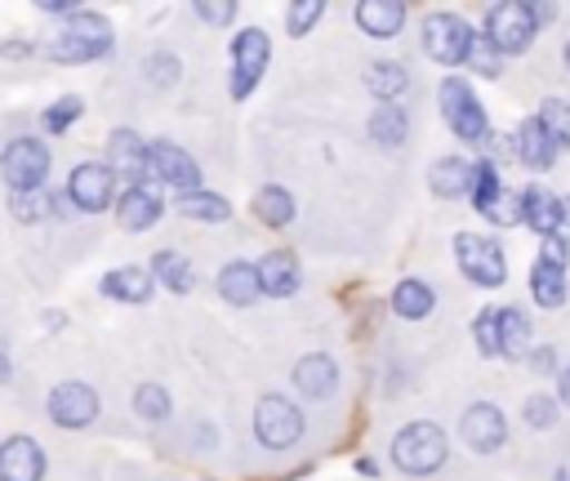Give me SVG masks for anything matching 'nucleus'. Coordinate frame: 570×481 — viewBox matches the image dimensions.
<instances>
[{"label": "nucleus", "mask_w": 570, "mask_h": 481, "mask_svg": "<svg viewBox=\"0 0 570 481\" xmlns=\"http://www.w3.org/2000/svg\"><path fill=\"white\" fill-rule=\"evenodd\" d=\"M392 463L423 477V472H436L445 463V436L436 423H410L392 436Z\"/></svg>", "instance_id": "obj_1"}, {"label": "nucleus", "mask_w": 570, "mask_h": 481, "mask_svg": "<svg viewBox=\"0 0 570 481\" xmlns=\"http://www.w3.org/2000/svg\"><path fill=\"white\" fill-rule=\"evenodd\" d=\"M534 31H539L534 9L521 4V0H503V4H490L485 9V40L499 53H521L534 40Z\"/></svg>", "instance_id": "obj_2"}, {"label": "nucleus", "mask_w": 570, "mask_h": 481, "mask_svg": "<svg viewBox=\"0 0 570 481\" xmlns=\"http://www.w3.org/2000/svg\"><path fill=\"white\" fill-rule=\"evenodd\" d=\"M441 116H445V125H450L459 138H468V143H485V138H490L485 111H481L476 94L468 89V80H459V76L441 80Z\"/></svg>", "instance_id": "obj_3"}, {"label": "nucleus", "mask_w": 570, "mask_h": 481, "mask_svg": "<svg viewBox=\"0 0 570 481\" xmlns=\"http://www.w3.org/2000/svg\"><path fill=\"white\" fill-rule=\"evenodd\" d=\"M454 258H459V267L468 272V281H476V285H485V289L503 285V276H508L503 249H499L494 240H485V236L459 232V236H454Z\"/></svg>", "instance_id": "obj_4"}, {"label": "nucleus", "mask_w": 570, "mask_h": 481, "mask_svg": "<svg viewBox=\"0 0 570 481\" xmlns=\"http://www.w3.org/2000/svg\"><path fill=\"white\" fill-rule=\"evenodd\" d=\"M254 432H258L263 445L285 450V445H294V441L303 436V414H298L294 401H285V396L272 392V396H263L258 410H254Z\"/></svg>", "instance_id": "obj_5"}, {"label": "nucleus", "mask_w": 570, "mask_h": 481, "mask_svg": "<svg viewBox=\"0 0 570 481\" xmlns=\"http://www.w3.org/2000/svg\"><path fill=\"white\" fill-rule=\"evenodd\" d=\"M0 169H4V178H9V187H13V192L40 187V183H45V174H49V147H45L40 138H18V143H9V147H4Z\"/></svg>", "instance_id": "obj_6"}, {"label": "nucleus", "mask_w": 570, "mask_h": 481, "mask_svg": "<svg viewBox=\"0 0 570 481\" xmlns=\"http://www.w3.org/2000/svg\"><path fill=\"white\" fill-rule=\"evenodd\" d=\"M267 53H272V45H267V36H263L258 27H249V31H240V36L232 40V58H236L232 98H249V94H254L263 67H267Z\"/></svg>", "instance_id": "obj_7"}, {"label": "nucleus", "mask_w": 570, "mask_h": 481, "mask_svg": "<svg viewBox=\"0 0 570 481\" xmlns=\"http://www.w3.org/2000/svg\"><path fill=\"white\" fill-rule=\"evenodd\" d=\"M468 40H472V27H468L463 18H454V13H432V18L423 22V49H428V58H436V62H445V67L463 62Z\"/></svg>", "instance_id": "obj_8"}, {"label": "nucleus", "mask_w": 570, "mask_h": 481, "mask_svg": "<svg viewBox=\"0 0 570 481\" xmlns=\"http://www.w3.org/2000/svg\"><path fill=\"white\" fill-rule=\"evenodd\" d=\"M147 178H160V183L178 187V196H187V192H196L200 169H196V160H191L183 147H174V143H151V147H147Z\"/></svg>", "instance_id": "obj_9"}, {"label": "nucleus", "mask_w": 570, "mask_h": 481, "mask_svg": "<svg viewBox=\"0 0 570 481\" xmlns=\"http://www.w3.org/2000/svg\"><path fill=\"white\" fill-rule=\"evenodd\" d=\"M49 414L62 428H89L94 414H98V396H94L89 383H76V379L71 383H58L53 396H49Z\"/></svg>", "instance_id": "obj_10"}, {"label": "nucleus", "mask_w": 570, "mask_h": 481, "mask_svg": "<svg viewBox=\"0 0 570 481\" xmlns=\"http://www.w3.org/2000/svg\"><path fill=\"white\" fill-rule=\"evenodd\" d=\"M503 436H508V423H503V410H499V405L476 401V405H468V410H463V441H468L476 454L499 450V445H503Z\"/></svg>", "instance_id": "obj_11"}, {"label": "nucleus", "mask_w": 570, "mask_h": 481, "mask_svg": "<svg viewBox=\"0 0 570 481\" xmlns=\"http://www.w3.org/2000/svg\"><path fill=\"white\" fill-rule=\"evenodd\" d=\"M45 477V450L31 436H9L0 445V481H40Z\"/></svg>", "instance_id": "obj_12"}, {"label": "nucleus", "mask_w": 570, "mask_h": 481, "mask_svg": "<svg viewBox=\"0 0 570 481\" xmlns=\"http://www.w3.org/2000/svg\"><path fill=\"white\" fill-rule=\"evenodd\" d=\"M111 169L107 165H76L71 169V183H67V196L80 205V209H107V200H111Z\"/></svg>", "instance_id": "obj_13"}, {"label": "nucleus", "mask_w": 570, "mask_h": 481, "mask_svg": "<svg viewBox=\"0 0 570 481\" xmlns=\"http://www.w3.org/2000/svg\"><path fill=\"white\" fill-rule=\"evenodd\" d=\"M107 169H111V178L125 174L134 183H147V147H142V138L129 134V129H116L111 143H107Z\"/></svg>", "instance_id": "obj_14"}, {"label": "nucleus", "mask_w": 570, "mask_h": 481, "mask_svg": "<svg viewBox=\"0 0 570 481\" xmlns=\"http://www.w3.org/2000/svg\"><path fill=\"white\" fill-rule=\"evenodd\" d=\"M254 276H258V294H272V298H285L298 289V263L285 249L263 254V263H254Z\"/></svg>", "instance_id": "obj_15"}, {"label": "nucleus", "mask_w": 570, "mask_h": 481, "mask_svg": "<svg viewBox=\"0 0 570 481\" xmlns=\"http://www.w3.org/2000/svg\"><path fill=\"white\" fill-rule=\"evenodd\" d=\"M116 218H120L125 232H142V227H151V223L160 218V192H156L151 183H134V187L120 196Z\"/></svg>", "instance_id": "obj_16"}, {"label": "nucleus", "mask_w": 570, "mask_h": 481, "mask_svg": "<svg viewBox=\"0 0 570 481\" xmlns=\"http://www.w3.org/2000/svg\"><path fill=\"white\" fill-rule=\"evenodd\" d=\"M521 223H530L534 232L552 236L561 227V196H552L548 187H525L521 192Z\"/></svg>", "instance_id": "obj_17"}, {"label": "nucleus", "mask_w": 570, "mask_h": 481, "mask_svg": "<svg viewBox=\"0 0 570 481\" xmlns=\"http://www.w3.org/2000/svg\"><path fill=\"white\" fill-rule=\"evenodd\" d=\"M356 22H361V31H370L374 40H387V36L401 31L405 4H396V0H361V4H356Z\"/></svg>", "instance_id": "obj_18"}, {"label": "nucleus", "mask_w": 570, "mask_h": 481, "mask_svg": "<svg viewBox=\"0 0 570 481\" xmlns=\"http://www.w3.org/2000/svg\"><path fill=\"white\" fill-rule=\"evenodd\" d=\"M294 387H303L307 396H330L334 387H338V365L330 361V356H321V352H312V356H303L298 365H294Z\"/></svg>", "instance_id": "obj_19"}, {"label": "nucleus", "mask_w": 570, "mask_h": 481, "mask_svg": "<svg viewBox=\"0 0 570 481\" xmlns=\"http://www.w3.org/2000/svg\"><path fill=\"white\" fill-rule=\"evenodd\" d=\"M517 156L530 165V169H548L552 160H557V143L548 138V129L530 116V120H521V129H517Z\"/></svg>", "instance_id": "obj_20"}, {"label": "nucleus", "mask_w": 570, "mask_h": 481, "mask_svg": "<svg viewBox=\"0 0 570 481\" xmlns=\"http://www.w3.org/2000/svg\"><path fill=\"white\" fill-rule=\"evenodd\" d=\"M102 294L120 298V303H147L151 298V272H142V267H111L102 276Z\"/></svg>", "instance_id": "obj_21"}, {"label": "nucleus", "mask_w": 570, "mask_h": 481, "mask_svg": "<svg viewBox=\"0 0 570 481\" xmlns=\"http://www.w3.org/2000/svg\"><path fill=\"white\" fill-rule=\"evenodd\" d=\"M218 294H223L227 303H236V307L254 303V298H258V276H254V267H249V263H227V267L218 272Z\"/></svg>", "instance_id": "obj_22"}, {"label": "nucleus", "mask_w": 570, "mask_h": 481, "mask_svg": "<svg viewBox=\"0 0 570 481\" xmlns=\"http://www.w3.org/2000/svg\"><path fill=\"white\" fill-rule=\"evenodd\" d=\"M428 183H432V192H436V196H463V192L472 187V165H468V160H459V156H445V160H436V165H432Z\"/></svg>", "instance_id": "obj_23"}, {"label": "nucleus", "mask_w": 570, "mask_h": 481, "mask_svg": "<svg viewBox=\"0 0 570 481\" xmlns=\"http://www.w3.org/2000/svg\"><path fill=\"white\" fill-rule=\"evenodd\" d=\"M530 294H534V303L557 307V303L566 298V267L534 258V267H530Z\"/></svg>", "instance_id": "obj_24"}, {"label": "nucleus", "mask_w": 570, "mask_h": 481, "mask_svg": "<svg viewBox=\"0 0 570 481\" xmlns=\"http://www.w3.org/2000/svg\"><path fill=\"white\" fill-rule=\"evenodd\" d=\"M365 85H370V94H374V98L396 102V94L410 85V76H405V67H401V62L379 58V62H370V67H365Z\"/></svg>", "instance_id": "obj_25"}, {"label": "nucleus", "mask_w": 570, "mask_h": 481, "mask_svg": "<svg viewBox=\"0 0 570 481\" xmlns=\"http://www.w3.org/2000/svg\"><path fill=\"white\" fill-rule=\"evenodd\" d=\"M494 334H499V356H521L530 338V321L517 307H503L494 312Z\"/></svg>", "instance_id": "obj_26"}, {"label": "nucleus", "mask_w": 570, "mask_h": 481, "mask_svg": "<svg viewBox=\"0 0 570 481\" xmlns=\"http://www.w3.org/2000/svg\"><path fill=\"white\" fill-rule=\"evenodd\" d=\"M432 303H436L432 289H428L423 281H414V276L392 289V307H396V316H405V321H423V316L432 312Z\"/></svg>", "instance_id": "obj_27"}, {"label": "nucleus", "mask_w": 570, "mask_h": 481, "mask_svg": "<svg viewBox=\"0 0 570 481\" xmlns=\"http://www.w3.org/2000/svg\"><path fill=\"white\" fill-rule=\"evenodd\" d=\"M405 129H410V120H405V111H401L396 102H379V107H374V116H370V134H374L383 147L405 143Z\"/></svg>", "instance_id": "obj_28"}, {"label": "nucleus", "mask_w": 570, "mask_h": 481, "mask_svg": "<svg viewBox=\"0 0 570 481\" xmlns=\"http://www.w3.org/2000/svg\"><path fill=\"white\" fill-rule=\"evenodd\" d=\"M151 276L165 281L174 294H187L191 281H196V276H191V263H187L183 254H174V249H160V254L151 258Z\"/></svg>", "instance_id": "obj_29"}, {"label": "nucleus", "mask_w": 570, "mask_h": 481, "mask_svg": "<svg viewBox=\"0 0 570 481\" xmlns=\"http://www.w3.org/2000/svg\"><path fill=\"white\" fill-rule=\"evenodd\" d=\"M254 214H258L267 227H285V223L294 218V196H289L285 187H263V192L254 196Z\"/></svg>", "instance_id": "obj_30"}, {"label": "nucleus", "mask_w": 570, "mask_h": 481, "mask_svg": "<svg viewBox=\"0 0 570 481\" xmlns=\"http://www.w3.org/2000/svg\"><path fill=\"white\" fill-rule=\"evenodd\" d=\"M178 209H183L187 218H200V223H223V218L232 214V205H227L223 196H209V192H187V196H178Z\"/></svg>", "instance_id": "obj_31"}, {"label": "nucleus", "mask_w": 570, "mask_h": 481, "mask_svg": "<svg viewBox=\"0 0 570 481\" xmlns=\"http://www.w3.org/2000/svg\"><path fill=\"white\" fill-rule=\"evenodd\" d=\"M53 209V196L45 192V187H27V192H13L9 196V214L18 218V223H36V218H45Z\"/></svg>", "instance_id": "obj_32"}, {"label": "nucleus", "mask_w": 570, "mask_h": 481, "mask_svg": "<svg viewBox=\"0 0 570 481\" xmlns=\"http://www.w3.org/2000/svg\"><path fill=\"white\" fill-rule=\"evenodd\" d=\"M534 120L548 129V138H552L557 147H570V102L548 98V102L539 107V116H534Z\"/></svg>", "instance_id": "obj_33"}, {"label": "nucleus", "mask_w": 570, "mask_h": 481, "mask_svg": "<svg viewBox=\"0 0 570 481\" xmlns=\"http://www.w3.org/2000/svg\"><path fill=\"white\" fill-rule=\"evenodd\" d=\"M107 49H111V45L80 40V36H67V31H62V40L49 45V53H53L58 62H89V58H98V53H107Z\"/></svg>", "instance_id": "obj_34"}, {"label": "nucleus", "mask_w": 570, "mask_h": 481, "mask_svg": "<svg viewBox=\"0 0 570 481\" xmlns=\"http://www.w3.org/2000/svg\"><path fill=\"white\" fill-rule=\"evenodd\" d=\"M463 62H468L476 76H499V49H494L485 36H476V31H472V40H468V49H463Z\"/></svg>", "instance_id": "obj_35"}, {"label": "nucleus", "mask_w": 570, "mask_h": 481, "mask_svg": "<svg viewBox=\"0 0 570 481\" xmlns=\"http://www.w3.org/2000/svg\"><path fill=\"white\" fill-rule=\"evenodd\" d=\"M67 36H80V40H98V45H111V27H107V18H98V13H85V9H76V13H71V22H67Z\"/></svg>", "instance_id": "obj_36"}, {"label": "nucleus", "mask_w": 570, "mask_h": 481, "mask_svg": "<svg viewBox=\"0 0 570 481\" xmlns=\"http://www.w3.org/2000/svg\"><path fill=\"white\" fill-rule=\"evenodd\" d=\"M134 410H138L147 423H160V419L169 414V396H165V387H156V383H142V387L134 392Z\"/></svg>", "instance_id": "obj_37"}, {"label": "nucleus", "mask_w": 570, "mask_h": 481, "mask_svg": "<svg viewBox=\"0 0 570 481\" xmlns=\"http://www.w3.org/2000/svg\"><path fill=\"white\" fill-rule=\"evenodd\" d=\"M481 214H485L490 223H499V227H512V223H521V196L503 187V192H499V196H494V200H490Z\"/></svg>", "instance_id": "obj_38"}, {"label": "nucleus", "mask_w": 570, "mask_h": 481, "mask_svg": "<svg viewBox=\"0 0 570 481\" xmlns=\"http://www.w3.org/2000/svg\"><path fill=\"white\" fill-rule=\"evenodd\" d=\"M321 13H325L321 0H294V4L285 9V18H289V36H307L312 22H321Z\"/></svg>", "instance_id": "obj_39"}, {"label": "nucleus", "mask_w": 570, "mask_h": 481, "mask_svg": "<svg viewBox=\"0 0 570 481\" xmlns=\"http://www.w3.org/2000/svg\"><path fill=\"white\" fill-rule=\"evenodd\" d=\"M76 116H80V98H58V102L45 111V129H49V134H62Z\"/></svg>", "instance_id": "obj_40"}, {"label": "nucleus", "mask_w": 570, "mask_h": 481, "mask_svg": "<svg viewBox=\"0 0 570 481\" xmlns=\"http://www.w3.org/2000/svg\"><path fill=\"white\" fill-rule=\"evenodd\" d=\"M472 334H476V347H481L485 356H499V334H494V307L476 316V325H472Z\"/></svg>", "instance_id": "obj_41"}, {"label": "nucleus", "mask_w": 570, "mask_h": 481, "mask_svg": "<svg viewBox=\"0 0 570 481\" xmlns=\"http://www.w3.org/2000/svg\"><path fill=\"white\" fill-rule=\"evenodd\" d=\"M525 423H530V428H552V423H557V405L534 392V396L525 401Z\"/></svg>", "instance_id": "obj_42"}, {"label": "nucleus", "mask_w": 570, "mask_h": 481, "mask_svg": "<svg viewBox=\"0 0 570 481\" xmlns=\"http://www.w3.org/2000/svg\"><path fill=\"white\" fill-rule=\"evenodd\" d=\"M543 263H557V267H566V258H570V245L552 232V236H543V254H539Z\"/></svg>", "instance_id": "obj_43"}, {"label": "nucleus", "mask_w": 570, "mask_h": 481, "mask_svg": "<svg viewBox=\"0 0 570 481\" xmlns=\"http://www.w3.org/2000/svg\"><path fill=\"white\" fill-rule=\"evenodd\" d=\"M196 13H200L205 22H232V18H236V4H232V0H223V4H196Z\"/></svg>", "instance_id": "obj_44"}, {"label": "nucleus", "mask_w": 570, "mask_h": 481, "mask_svg": "<svg viewBox=\"0 0 570 481\" xmlns=\"http://www.w3.org/2000/svg\"><path fill=\"white\" fill-rule=\"evenodd\" d=\"M151 80H174V58H151Z\"/></svg>", "instance_id": "obj_45"}, {"label": "nucleus", "mask_w": 570, "mask_h": 481, "mask_svg": "<svg viewBox=\"0 0 570 481\" xmlns=\"http://www.w3.org/2000/svg\"><path fill=\"white\" fill-rule=\"evenodd\" d=\"M530 365H534V370H552V347H539V352L530 356Z\"/></svg>", "instance_id": "obj_46"}, {"label": "nucleus", "mask_w": 570, "mask_h": 481, "mask_svg": "<svg viewBox=\"0 0 570 481\" xmlns=\"http://www.w3.org/2000/svg\"><path fill=\"white\" fill-rule=\"evenodd\" d=\"M561 401L570 405V370H561Z\"/></svg>", "instance_id": "obj_47"}, {"label": "nucleus", "mask_w": 570, "mask_h": 481, "mask_svg": "<svg viewBox=\"0 0 570 481\" xmlns=\"http://www.w3.org/2000/svg\"><path fill=\"white\" fill-rule=\"evenodd\" d=\"M561 223H570V196H561Z\"/></svg>", "instance_id": "obj_48"}, {"label": "nucleus", "mask_w": 570, "mask_h": 481, "mask_svg": "<svg viewBox=\"0 0 570 481\" xmlns=\"http://www.w3.org/2000/svg\"><path fill=\"white\" fill-rule=\"evenodd\" d=\"M566 67H570V40H566Z\"/></svg>", "instance_id": "obj_49"}]
</instances>
